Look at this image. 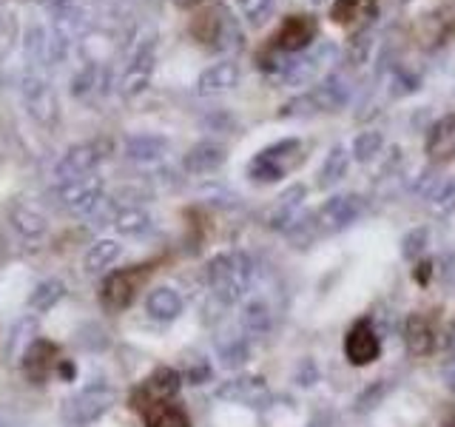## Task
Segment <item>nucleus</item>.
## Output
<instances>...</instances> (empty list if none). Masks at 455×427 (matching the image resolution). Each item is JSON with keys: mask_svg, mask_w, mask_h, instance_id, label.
I'll list each match as a JSON object with an SVG mask.
<instances>
[{"mask_svg": "<svg viewBox=\"0 0 455 427\" xmlns=\"http://www.w3.org/2000/svg\"><path fill=\"white\" fill-rule=\"evenodd\" d=\"M146 310L156 322H174L182 313V296L168 285H160L146 296Z\"/></svg>", "mask_w": 455, "mask_h": 427, "instance_id": "412c9836", "label": "nucleus"}, {"mask_svg": "<svg viewBox=\"0 0 455 427\" xmlns=\"http://www.w3.org/2000/svg\"><path fill=\"white\" fill-rule=\"evenodd\" d=\"M217 399L231 405H245V407H265L270 402V388L262 376H236L220 384Z\"/></svg>", "mask_w": 455, "mask_h": 427, "instance_id": "9b49d317", "label": "nucleus"}, {"mask_svg": "<svg viewBox=\"0 0 455 427\" xmlns=\"http://www.w3.org/2000/svg\"><path fill=\"white\" fill-rule=\"evenodd\" d=\"M345 356L347 362L355 367H364V365H373L379 356H381V339L376 336V327L367 317L364 319H355L353 327L345 336Z\"/></svg>", "mask_w": 455, "mask_h": 427, "instance_id": "9d476101", "label": "nucleus"}, {"mask_svg": "<svg viewBox=\"0 0 455 427\" xmlns=\"http://www.w3.org/2000/svg\"><path fill=\"white\" fill-rule=\"evenodd\" d=\"M217 353L225 367H242L251 359V345H248V336L236 334H220L217 336Z\"/></svg>", "mask_w": 455, "mask_h": 427, "instance_id": "c756f323", "label": "nucleus"}, {"mask_svg": "<svg viewBox=\"0 0 455 427\" xmlns=\"http://www.w3.org/2000/svg\"><path fill=\"white\" fill-rule=\"evenodd\" d=\"M37 317H32V313H26V317H20L18 322L12 325V331H9V342H6V353H9V359H20V356L28 350V345L32 342H37Z\"/></svg>", "mask_w": 455, "mask_h": 427, "instance_id": "c85d7f7f", "label": "nucleus"}, {"mask_svg": "<svg viewBox=\"0 0 455 427\" xmlns=\"http://www.w3.org/2000/svg\"><path fill=\"white\" fill-rule=\"evenodd\" d=\"M168 151V140L156 137V134H137L125 142V154L128 160L134 163H154Z\"/></svg>", "mask_w": 455, "mask_h": 427, "instance_id": "cd10ccee", "label": "nucleus"}, {"mask_svg": "<svg viewBox=\"0 0 455 427\" xmlns=\"http://www.w3.org/2000/svg\"><path fill=\"white\" fill-rule=\"evenodd\" d=\"M421 89V75L419 71H410L407 66H395L393 77H390V94L393 97H404Z\"/></svg>", "mask_w": 455, "mask_h": 427, "instance_id": "e433bc0d", "label": "nucleus"}, {"mask_svg": "<svg viewBox=\"0 0 455 427\" xmlns=\"http://www.w3.org/2000/svg\"><path fill=\"white\" fill-rule=\"evenodd\" d=\"M103 177L89 174V177H80V180H71L60 185V203L77 214V217H89V214L103 203Z\"/></svg>", "mask_w": 455, "mask_h": 427, "instance_id": "1a4fd4ad", "label": "nucleus"}, {"mask_svg": "<svg viewBox=\"0 0 455 427\" xmlns=\"http://www.w3.org/2000/svg\"><path fill=\"white\" fill-rule=\"evenodd\" d=\"M404 342L412 356H430L435 350V325L427 313H412L404 325Z\"/></svg>", "mask_w": 455, "mask_h": 427, "instance_id": "aec40b11", "label": "nucleus"}, {"mask_svg": "<svg viewBox=\"0 0 455 427\" xmlns=\"http://www.w3.org/2000/svg\"><path fill=\"white\" fill-rule=\"evenodd\" d=\"M270 327H274V310H270V305L262 296L251 299V302L242 308V331L251 336H265Z\"/></svg>", "mask_w": 455, "mask_h": 427, "instance_id": "bb28decb", "label": "nucleus"}, {"mask_svg": "<svg viewBox=\"0 0 455 427\" xmlns=\"http://www.w3.org/2000/svg\"><path fill=\"white\" fill-rule=\"evenodd\" d=\"M103 157H106L103 142H83V146H75L63 154V160L57 163L54 174L60 180V185L71 182V180H80V177H89L97 171V165L103 163Z\"/></svg>", "mask_w": 455, "mask_h": 427, "instance_id": "6e6552de", "label": "nucleus"}, {"mask_svg": "<svg viewBox=\"0 0 455 427\" xmlns=\"http://www.w3.org/2000/svg\"><path fill=\"white\" fill-rule=\"evenodd\" d=\"M381 146H384L381 132H376V128H367V132H362L359 137L353 140L350 154H353L355 163H370V160H376V157L381 154Z\"/></svg>", "mask_w": 455, "mask_h": 427, "instance_id": "72a5a7b5", "label": "nucleus"}, {"mask_svg": "<svg viewBox=\"0 0 455 427\" xmlns=\"http://www.w3.org/2000/svg\"><path fill=\"white\" fill-rule=\"evenodd\" d=\"M151 75H154V52L142 49L134 57V63L125 68V75H123V94L134 97L140 92H146V85L151 83Z\"/></svg>", "mask_w": 455, "mask_h": 427, "instance_id": "5701e85b", "label": "nucleus"}, {"mask_svg": "<svg viewBox=\"0 0 455 427\" xmlns=\"http://www.w3.org/2000/svg\"><path fill=\"white\" fill-rule=\"evenodd\" d=\"M316 35H319V20L313 14H291V18H284L279 23L270 49L284 54H302L313 46Z\"/></svg>", "mask_w": 455, "mask_h": 427, "instance_id": "0eeeda50", "label": "nucleus"}, {"mask_svg": "<svg viewBox=\"0 0 455 427\" xmlns=\"http://www.w3.org/2000/svg\"><path fill=\"white\" fill-rule=\"evenodd\" d=\"M427 237H430V231L427 228H416V231H410L402 242V254L407 256V260H419V256L424 254L427 248Z\"/></svg>", "mask_w": 455, "mask_h": 427, "instance_id": "58836bf2", "label": "nucleus"}, {"mask_svg": "<svg viewBox=\"0 0 455 427\" xmlns=\"http://www.w3.org/2000/svg\"><path fill=\"white\" fill-rule=\"evenodd\" d=\"M444 384H447V388L455 393V359L444 365Z\"/></svg>", "mask_w": 455, "mask_h": 427, "instance_id": "ea45409f", "label": "nucleus"}, {"mask_svg": "<svg viewBox=\"0 0 455 427\" xmlns=\"http://www.w3.org/2000/svg\"><path fill=\"white\" fill-rule=\"evenodd\" d=\"M120 254H123V246H120L117 239H97L94 246L85 251V256H83V270L89 277L103 274V270H108L114 262L120 260Z\"/></svg>", "mask_w": 455, "mask_h": 427, "instance_id": "4be33fe9", "label": "nucleus"}, {"mask_svg": "<svg viewBox=\"0 0 455 427\" xmlns=\"http://www.w3.org/2000/svg\"><path fill=\"white\" fill-rule=\"evenodd\" d=\"M225 146L217 140H203V142H196V146L185 154V160H182V168L188 171V174H196V177H203V174H213L217 168H222L225 163Z\"/></svg>", "mask_w": 455, "mask_h": 427, "instance_id": "f3484780", "label": "nucleus"}, {"mask_svg": "<svg viewBox=\"0 0 455 427\" xmlns=\"http://www.w3.org/2000/svg\"><path fill=\"white\" fill-rule=\"evenodd\" d=\"M180 384H182V376L174 367H156L154 374L148 379H142L140 388L132 393V407L148 416L151 410L171 405V399L180 393Z\"/></svg>", "mask_w": 455, "mask_h": 427, "instance_id": "39448f33", "label": "nucleus"}, {"mask_svg": "<svg viewBox=\"0 0 455 427\" xmlns=\"http://www.w3.org/2000/svg\"><path fill=\"white\" fill-rule=\"evenodd\" d=\"M307 197V189L305 185H291V189H284L274 208L267 211V225L274 228V231H288V228L299 220V208H302Z\"/></svg>", "mask_w": 455, "mask_h": 427, "instance_id": "dca6fc26", "label": "nucleus"}, {"mask_svg": "<svg viewBox=\"0 0 455 427\" xmlns=\"http://www.w3.org/2000/svg\"><path fill=\"white\" fill-rule=\"evenodd\" d=\"M331 18H333V23H341V26H347L359 18H364L370 23L376 18V0H333Z\"/></svg>", "mask_w": 455, "mask_h": 427, "instance_id": "7c9ffc66", "label": "nucleus"}, {"mask_svg": "<svg viewBox=\"0 0 455 427\" xmlns=\"http://www.w3.org/2000/svg\"><path fill=\"white\" fill-rule=\"evenodd\" d=\"M191 35L196 43H203V46L213 52H239L245 46V35H242L239 20L222 4H213L199 12L191 20Z\"/></svg>", "mask_w": 455, "mask_h": 427, "instance_id": "f03ea898", "label": "nucleus"}, {"mask_svg": "<svg viewBox=\"0 0 455 427\" xmlns=\"http://www.w3.org/2000/svg\"><path fill=\"white\" fill-rule=\"evenodd\" d=\"M427 208H430L433 217H450L455 211V177L435 182V189L427 194Z\"/></svg>", "mask_w": 455, "mask_h": 427, "instance_id": "473e14b6", "label": "nucleus"}, {"mask_svg": "<svg viewBox=\"0 0 455 427\" xmlns=\"http://www.w3.org/2000/svg\"><path fill=\"white\" fill-rule=\"evenodd\" d=\"M111 225L117 228V234H123V237H142V234L151 231L154 220H151L148 211L132 205V208H120Z\"/></svg>", "mask_w": 455, "mask_h": 427, "instance_id": "2f4dec72", "label": "nucleus"}, {"mask_svg": "<svg viewBox=\"0 0 455 427\" xmlns=\"http://www.w3.org/2000/svg\"><path fill=\"white\" fill-rule=\"evenodd\" d=\"M367 208L362 194H336L316 211V228L319 234H339L347 225H353Z\"/></svg>", "mask_w": 455, "mask_h": 427, "instance_id": "423d86ee", "label": "nucleus"}, {"mask_svg": "<svg viewBox=\"0 0 455 427\" xmlns=\"http://www.w3.org/2000/svg\"><path fill=\"white\" fill-rule=\"evenodd\" d=\"M63 296H66V282L63 279H46V282H40L32 294H28L26 308H28L32 317H43V313H49Z\"/></svg>", "mask_w": 455, "mask_h": 427, "instance_id": "a878e982", "label": "nucleus"}, {"mask_svg": "<svg viewBox=\"0 0 455 427\" xmlns=\"http://www.w3.org/2000/svg\"><path fill=\"white\" fill-rule=\"evenodd\" d=\"M350 160H353V154L347 151V146H333L331 151H327L324 163L319 168V180H316L319 189H333L336 182L345 180Z\"/></svg>", "mask_w": 455, "mask_h": 427, "instance_id": "393cba45", "label": "nucleus"}, {"mask_svg": "<svg viewBox=\"0 0 455 427\" xmlns=\"http://www.w3.org/2000/svg\"><path fill=\"white\" fill-rule=\"evenodd\" d=\"M174 4H177L180 9H196L199 4H205V0H174Z\"/></svg>", "mask_w": 455, "mask_h": 427, "instance_id": "a19ab883", "label": "nucleus"}, {"mask_svg": "<svg viewBox=\"0 0 455 427\" xmlns=\"http://www.w3.org/2000/svg\"><path fill=\"white\" fill-rule=\"evenodd\" d=\"M299 160H302V142L296 137L279 140L274 146L262 149L248 163V177L253 182H279Z\"/></svg>", "mask_w": 455, "mask_h": 427, "instance_id": "20e7f679", "label": "nucleus"}, {"mask_svg": "<svg viewBox=\"0 0 455 427\" xmlns=\"http://www.w3.org/2000/svg\"><path fill=\"white\" fill-rule=\"evenodd\" d=\"M146 427H191V419L180 405H163L148 413Z\"/></svg>", "mask_w": 455, "mask_h": 427, "instance_id": "f704fd0d", "label": "nucleus"}, {"mask_svg": "<svg viewBox=\"0 0 455 427\" xmlns=\"http://www.w3.org/2000/svg\"><path fill=\"white\" fill-rule=\"evenodd\" d=\"M416 37L427 52L441 49L447 40H452L455 37V4L438 6L435 12H427L421 23L416 26Z\"/></svg>", "mask_w": 455, "mask_h": 427, "instance_id": "f8f14e48", "label": "nucleus"}, {"mask_svg": "<svg viewBox=\"0 0 455 427\" xmlns=\"http://www.w3.org/2000/svg\"><path fill=\"white\" fill-rule=\"evenodd\" d=\"M444 427H455V410L447 413V419H444Z\"/></svg>", "mask_w": 455, "mask_h": 427, "instance_id": "37998d69", "label": "nucleus"}, {"mask_svg": "<svg viewBox=\"0 0 455 427\" xmlns=\"http://www.w3.org/2000/svg\"><path fill=\"white\" fill-rule=\"evenodd\" d=\"M239 6L251 26H265L270 18H274L276 0H239Z\"/></svg>", "mask_w": 455, "mask_h": 427, "instance_id": "4c0bfd02", "label": "nucleus"}, {"mask_svg": "<svg viewBox=\"0 0 455 427\" xmlns=\"http://www.w3.org/2000/svg\"><path fill=\"white\" fill-rule=\"evenodd\" d=\"M239 85V66L234 60H222L208 66L196 80V94L211 97V94H225Z\"/></svg>", "mask_w": 455, "mask_h": 427, "instance_id": "a211bd4d", "label": "nucleus"}, {"mask_svg": "<svg viewBox=\"0 0 455 427\" xmlns=\"http://www.w3.org/2000/svg\"><path fill=\"white\" fill-rule=\"evenodd\" d=\"M427 157H430L433 163H450L455 157V114H447V117H441L433 128L430 134H427Z\"/></svg>", "mask_w": 455, "mask_h": 427, "instance_id": "6ab92c4d", "label": "nucleus"}, {"mask_svg": "<svg viewBox=\"0 0 455 427\" xmlns=\"http://www.w3.org/2000/svg\"><path fill=\"white\" fill-rule=\"evenodd\" d=\"M313 4H324V0H313Z\"/></svg>", "mask_w": 455, "mask_h": 427, "instance_id": "c03bdc74", "label": "nucleus"}, {"mask_svg": "<svg viewBox=\"0 0 455 427\" xmlns=\"http://www.w3.org/2000/svg\"><path fill=\"white\" fill-rule=\"evenodd\" d=\"M57 362H60V359H57V345H54V342L37 339L20 356V370H23V376L32 384H43L52 376V367Z\"/></svg>", "mask_w": 455, "mask_h": 427, "instance_id": "ddd939ff", "label": "nucleus"}, {"mask_svg": "<svg viewBox=\"0 0 455 427\" xmlns=\"http://www.w3.org/2000/svg\"><path fill=\"white\" fill-rule=\"evenodd\" d=\"M370 52H373V32H370V26H362L347 40V60L353 66H364L370 60Z\"/></svg>", "mask_w": 455, "mask_h": 427, "instance_id": "c9c22d12", "label": "nucleus"}, {"mask_svg": "<svg viewBox=\"0 0 455 427\" xmlns=\"http://www.w3.org/2000/svg\"><path fill=\"white\" fill-rule=\"evenodd\" d=\"M9 222L14 225V231L28 237V239H37L46 234V217L35 208V205H28V203H14L12 211H9Z\"/></svg>", "mask_w": 455, "mask_h": 427, "instance_id": "b1692460", "label": "nucleus"}, {"mask_svg": "<svg viewBox=\"0 0 455 427\" xmlns=\"http://www.w3.org/2000/svg\"><path fill=\"white\" fill-rule=\"evenodd\" d=\"M205 279L211 294L220 299L222 305H236L248 296L253 285V262L245 251H225L211 256L205 265Z\"/></svg>", "mask_w": 455, "mask_h": 427, "instance_id": "f257e3e1", "label": "nucleus"}, {"mask_svg": "<svg viewBox=\"0 0 455 427\" xmlns=\"http://www.w3.org/2000/svg\"><path fill=\"white\" fill-rule=\"evenodd\" d=\"M140 277H146V270L140 268H128V270H117V274H111L103 285V305L108 310H123L134 302V294H137V285H140Z\"/></svg>", "mask_w": 455, "mask_h": 427, "instance_id": "4468645a", "label": "nucleus"}, {"mask_svg": "<svg viewBox=\"0 0 455 427\" xmlns=\"http://www.w3.org/2000/svg\"><path fill=\"white\" fill-rule=\"evenodd\" d=\"M117 402V391L108 382H92L63 402V422L68 427H89L100 422Z\"/></svg>", "mask_w": 455, "mask_h": 427, "instance_id": "7ed1b4c3", "label": "nucleus"}, {"mask_svg": "<svg viewBox=\"0 0 455 427\" xmlns=\"http://www.w3.org/2000/svg\"><path fill=\"white\" fill-rule=\"evenodd\" d=\"M313 109L319 111H339L347 106L350 100V83L341 77V75H327L319 85H313L307 92Z\"/></svg>", "mask_w": 455, "mask_h": 427, "instance_id": "2eb2a0df", "label": "nucleus"}, {"mask_svg": "<svg viewBox=\"0 0 455 427\" xmlns=\"http://www.w3.org/2000/svg\"><path fill=\"white\" fill-rule=\"evenodd\" d=\"M447 348H450V350H455V322H452V327L447 331Z\"/></svg>", "mask_w": 455, "mask_h": 427, "instance_id": "79ce46f5", "label": "nucleus"}]
</instances>
